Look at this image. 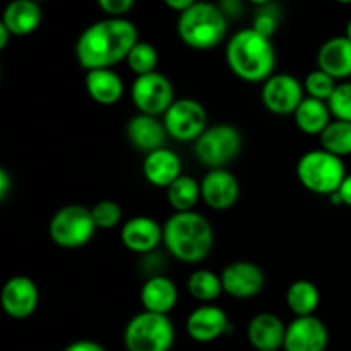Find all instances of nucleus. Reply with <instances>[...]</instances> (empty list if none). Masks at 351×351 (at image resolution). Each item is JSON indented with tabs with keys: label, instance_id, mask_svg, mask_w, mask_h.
Segmentation results:
<instances>
[{
	"label": "nucleus",
	"instance_id": "obj_17",
	"mask_svg": "<svg viewBox=\"0 0 351 351\" xmlns=\"http://www.w3.org/2000/svg\"><path fill=\"white\" fill-rule=\"evenodd\" d=\"M185 329L194 341L211 343L228 332L230 322L223 308L216 305H202L189 314Z\"/></svg>",
	"mask_w": 351,
	"mask_h": 351
},
{
	"label": "nucleus",
	"instance_id": "obj_40",
	"mask_svg": "<svg viewBox=\"0 0 351 351\" xmlns=\"http://www.w3.org/2000/svg\"><path fill=\"white\" fill-rule=\"evenodd\" d=\"M9 29L5 27V24H3V21L0 19V50H3L5 48V45L9 43Z\"/></svg>",
	"mask_w": 351,
	"mask_h": 351
},
{
	"label": "nucleus",
	"instance_id": "obj_33",
	"mask_svg": "<svg viewBox=\"0 0 351 351\" xmlns=\"http://www.w3.org/2000/svg\"><path fill=\"white\" fill-rule=\"evenodd\" d=\"M329 112L336 120L351 122V82H341L336 86L335 93L328 101Z\"/></svg>",
	"mask_w": 351,
	"mask_h": 351
},
{
	"label": "nucleus",
	"instance_id": "obj_22",
	"mask_svg": "<svg viewBox=\"0 0 351 351\" xmlns=\"http://www.w3.org/2000/svg\"><path fill=\"white\" fill-rule=\"evenodd\" d=\"M144 178L154 187L168 189L182 175V161L177 153L161 147L146 154L143 163Z\"/></svg>",
	"mask_w": 351,
	"mask_h": 351
},
{
	"label": "nucleus",
	"instance_id": "obj_9",
	"mask_svg": "<svg viewBox=\"0 0 351 351\" xmlns=\"http://www.w3.org/2000/svg\"><path fill=\"white\" fill-rule=\"evenodd\" d=\"M163 125L168 136L173 137L175 141L195 143L208 129V113L204 106L195 99H175L163 115Z\"/></svg>",
	"mask_w": 351,
	"mask_h": 351
},
{
	"label": "nucleus",
	"instance_id": "obj_16",
	"mask_svg": "<svg viewBox=\"0 0 351 351\" xmlns=\"http://www.w3.org/2000/svg\"><path fill=\"white\" fill-rule=\"evenodd\" d=\"M120 239L130 252L149 254L163 242V226L151 216H134L123 223Z\"/></svg>",
	"mask_w": 351,
	"mask_h": 351
},
{
	"label": "nucleus",
	"instance_id": "obj_11",
	"mask_svg": "<svg viewBox=\"0 0 351 351\" xmlns=\"http://www.w3.org/2000/svg\"><path fill=\"white\" fill-rule=\"evenodd\" d=\"M304 98V84L291 74L271 75L263 86V103L274 115H293Z\"/></svg>",
	"mask_w": 351,
	"mask_h": 351
},
{
	"label": "nucleus",
	"instance_id": "obj_23",
	"mask_svg": "<svg viewBox=\"0 0 351 351\" xmlns=\"http://www.w3.org/2000/svg\"><path fill=\"white\" fill-rule=\"evenodd\" d=\"M41 7L33 0H14L5 7L2 14V21L10 34L26 36L38 29L41 23Z\"/></svg>",
	"mask_w": 351,
	"mask_h": 351
},
{
	"label": "nucleus",
	"instance_id": "obj_29",
	"mask_svg": "<svg viewBox=\"0 0 351 351\" xmlns=\"http://www.w3.org/2000/svg\"><path fill=\"white\" fill-rule=\"evenodd\" d=\"M187 290L195 300L213 302L223 293L221 278L209 269H197L189 276Z\"/></svg>",
	"mask_w": 351,
	"mask_h": 351
},
{
	"label": "nucleus",
	"instance_id": "obj_10",
	"mask_svg": "<svg viewBox=\"0 0 351 351\" xmlns=\"http://www.w3.org/2000/svg\"><path fill=\"white\" fill-rule=\"evenodd\" d=\"M130 96L139 110V113L149 117H160L167 113L173 99V86L167 75L160 72H151V74L139 75L134 81Z\"/></svg>",
	"mask_w": 351,
	"mask_h": 351
},
{
	"label": "nucleus",
	"instance_id": "obj_37",
	"mask_svg": "<svg viewBox=\"0 0 351 351\" xmlns=\"http://www.w3.org/2000/svg\"><path fill=\"white\" fill-rule=\"evenodd\" d=\"M338 194H339V197H341L343 204L350 206L351 208V173L346 175V178L343 180L341 187H339Z\"/></svg>",
	"mask_w": 351,
	"mask_h": 351
},
{
	"label": "nucleus",
	"instance_id": "obj_24",
	"mask_svg": "<svg viewBox=\"0 0 351 351\" xmlns=\"http://www.w3.org/2000/svg\"><path fill=\"white\" fill-rule=\"evenodd\" d=\"M86 89L99 105H115L123 96V81L112 69H96L86 74Z\"/></svg>",
	"mask_w": 351,
	"mask_h": 351
},
{
	"label": "nucleus",
	"instance_id": "obj_21",
	"mask_svg": "<svg viewBox=\"0 0 351 351\" xmlns=\"http://www.w3.org/2000/svg\"><path fill=\"white\" fill-rule=\"evenodd\" d=\"M319 71L332 79H346L351 75V41L346 36L329 38L317 53Z\"/></svg>",
	"mask_w": 351,
	"mask_h": 351
},
{
	"label": "nucleus",
	"instance_id": "obj_34",
	"mask_svg": "<svg viewBox=\"0 0 351 351\" xmlns=\"http://www.w3.org/2000/svg\"><path fill=\"white\" fill-rule=\"evenodd\" d=\"M278 27V14L274 12L273 5L271 3H261L259 12L254 17L252 29H256L257 33L263 34V36L271 38L276 33Z\"/></svg>",
	"mask_w": 351,
	"mask_h": 351
},
{
	"label": "nucleus",
	"instance_id": "obj_12",
	"mask_svg": "<svg viewBox=\"0 0 351 351\" xmlns=\"http://www.w3.org/2000/svg\"><path fill=\"white\" fill-rule=\"evenodd\" d=\"M225 293L233 298H252L264 288V273L250 261H237L228 264L219 274Z\"/></svg>",
	"mask_w": 351,
	"mask_h": 351
},
{
	"label": "nucleus",
	"instance_id": "obj_19",
	"mask_svg": "<svg viewBox=\"0 0 351 351\" xmlns=\"http://www.w3.org/2000/svg\"><path fill=\"white\" fill-rule=\"evenodd\" d=\"M178 302L177 285L163 274H154L147 278L141 288V304L144 311L153 314L168 315Z\"/></svg>",
	"mask_w": 351,
	"mask_h": 351
},
{
	"label": "nucleus",
	"instance_id": "obj_35",
	"mask_svg": "<svg viewBox=\"0 0 351 351\" xmlns=\"http://www.w3.org/2000/svg\"><path fill=\"white\" fill-rule=\"evenodd\" d=\"M98 7L103 12L108 14L110 17L120 19V17H123L130 9H132L134 2L132 0H99Z\"/></svg>",
	"mask_w": 351,
	"mask_h": 351
},
{
	"label": "nucleus",
	"instance_id": "obj_31",
	"mask_svg": "<svg viewBox=\"0 0 351 351\" xmlns=\"http://www.w3.org/2000/svg\"><path fill=\"white\" fill-rule=\"evenodd\" d=\"M336 86H338L336 79H332L331 75L319 71V69H315L311 74H307V77H305L304 81V89L308 93V96L315 99H321V101L326 103H328L329 98L332 96Z\"/></svg>",
	"mask_w": 351,
	"mask_h": 351
},
{
	"label": "nucleus",
	"instance_id": "obj_5",
	"mask_svg": "<svg viewBox=\"0 0 351 351\" xmlns=\"http://www.w3.org/2000/svg\"><path fill=\"white\" fill-rule=\"evenodd\" d=\"M297 177L307 191L329 197L341 187L346 168L341 158L324 149H312L298 160Z\"/></svg>",
	"mask_w": 351,
	"mask_h": 351
},
{
	"label": "nucleus",
	"instance_id": "obj_15",
	"mask_svg": "<svg viewBox=\"0 0 351 351\" xmlns=\"http://www.w3.org/2000/svg\"><path fill=\"white\" fill-rule=\"evenodd\" d=\"M240 185L226 168L209 170L201 182V199L215 211H226L239 201Z\"/></svg>",
	"mask_w": 351,
	"mask_h": 351
},
{
	"label": "nucleus",
	"instance_id": "obj_1",
	"mask_svg": "<svg viewBox=\"0 0 351 351\" xmlns=\"http://www.w3.org/2000/svg\"><path fill=\"white\" fill-rule=\"evenodd\" d=\"M139 41V31L125 17H106L86 27L75 43V58L86 71L110 69L127 60V55Z\"/></svg>",
	"mask_w": 351,
	"mask_h": 351
},
{
	"label": "nucleus",
	"instance_id": "obj_39",
	"mask_svg": "<svg viewBox=\"0 0 351 351\" xmlns=\"http://www.w3.org/2000/svg\"><path fill=\"white\" fill-rule=\"evenodd\" d=\"M165 3H167V7L173 9L175 12L180 16L182 12H185V10L194 3V0H165Z\"/></svg>",
	"mask_w": 351,
	"mask_h": 351
},
{
	"label": "nucleus",
	"instance_id": "obj_28",
	"mask_svg": "<svg viewBox=\"0 0 351 351\" xmlns=\"http://www.w3.org/2000/svg\"><path fill=\"white\" fill-rule=\"evenodd\" d=\"M321 146L328 153L338 158H345L351 154V122L332 120L328 129L321 134Z\"/></svg>",
	"mask_w": 351,
	"mask_h": 351
},
{
	"label": "nucleus",
	"instance_id": "obj_18",
	"mask_svg": "<svg viewBox=\"0 0 351 351\" xmlns=\"http://www.w3.org/2000/svg\"><path fill=\"white\" fill-rule=\"evenodd\" d=\"M285 335H287V326L276 314L271 312H261L254 315L247 329L249 343L257 351H278L283 348Z\"/></svg>",
	"mask_w": 351,
	"mask_h": 351
},
{
	"label": "nucleus",
	"instance_id": "obj_2",
	"mask_svg": "<svg viewBox=\"0 0 351 351\" xmlns=\"http://www.w3.org/2000/svg\"><path fill=\"white\" fill-rule=\"evenodd\" d=\"M226 64L245 82H266L276 65V50L271 38L252 27L239 31L226 43Z\"/></svg>",
	"mask_w": 351,
	"mask_h": 351
},
{
	"label": "nucleus",
	"instance_id": "obj_30",
	"mask_svg": "<svg viewBox=\"0 0 351 351\" xmlns=\"http://www.w3.org/2000/svg\"><path fill=\"white\" fill-rule=\"evenodd\" d=\"M127 65L130 71L139 77V75L156 72L158 65V51L147 41H137L130 53L127 55Z\"/></svg>",
	"mask_w": 351,
	"mask_h": 351
},
{
	"label": "nucleus",
	"instance_id": "obj_41",
	"mask_svg": "<svg viewBox=\"0 0 351 351\" xmlns=\"http://www.w3.org/2000/svg\"><path fill=\"white\" fill-rule=\"evenodd\" d=\"M345 36L348 38V40L351 41V19L348 21V24H346V33H345Z\"/></svg>",
	"mask_w": 351,
	"mask_h": 351
},
{
	"label": "nucleus",
	"instance_id": "obj_20",
	"mask_svg": "<svg viewBox=\"0 0 351 351\" xmlns=\"http://www.w3.org/2000/svg\"><path fill=\"white\" fill-rule=\"evenodd\" d=\"M167 136L168 134L165 130L163 122H160L156 117L139 113L127 123V137H129L130 144L146 154L165 147Z\"/></svg>",
	"mask_w": 351,
	"mask_h": 351
},
{
	"label": "nucleus",
	"instance_id": "obj_13",
	"mask_svg": "<svg viewBox=\"0 0 351 351\" xmlns=\"http://www.w3.org/2000/svg\"><path fill=\"white\" fill-rule=\"evenodd\" d=\"M329 345V331L321 319L308 315L297 317L287 326L285 351H326Z\"/></svg>",
	"mask_w": 351,
	"mask_h": 351
},
{
	"label": "nucleus",
	"instance_id": "obj_14",
	"mask_svg": "<svg viewBox=\"0 0 351 351\" xmlns=\"http://www.w3.org/2000/svg\"><path fill=\"white\" fill-rule=\"evenodd\" d=\"M40 302L38 287L26 276H14L0 291V305L12 319H27L34 314Z\"/></svg>",
	"mask_w": 351,
	"mask_h": 351
},
{
	"label": "nucleus",
	"instance_id": "obj_7",
	"mask_svg": "<svg viewBox=\"0 0 351 351\" xmlns=\"http://www.w3.org/2000/svg\"><path fill=\"white\" fill-rule=\"evenodd\" d=\"M91 209L82 204H69L58 209L50 219L48 233L62 249H81L88 245L96 233Z\"/></svg>",
	"mask_w": 351,
	"mask_h": 351
},
{
	"label": "nucleus",
	"instance_id": "obj_3",
	"mask_svg": "<svg viewBox=\"0 0 351 351\" xmlns=\"http://www.w3.org/2000/svg\"><path fill=\"white\" fill-rule=\"evenodd\" d=\"M168 252L185 264H197L209 256L215 243L213 226L201 213H175L163 225Z\"/></svg>",
	"mask_w": 351,
	"mask_h": 351
},
{
	"label": "nucleus",
	"instance_id": "obj_32",
	"mask_svg": "<svg viewBox=\"0 0 351 351\" xmlns=\"http://www.w3.org/2000/svg\"><path fill=\"white\" fill-rule=\"evenodd\" d=\"M91 216L96 228L110 230L122 221V208H120L119 202L105 199V201H99L93 206Z\"/></svg>",
	"mask_w": 351,
	"mask_h": 351
},
{
	"label": "nucleus",
	"instance_id": "obj_4",
	"mask_svg": "<svg viewBox=\"0 0 351 351\" xmlns=\"http://www.w3.org/2000/svg\"><path fill=\"white\" fill-rule=\"evenodd\" d=\"M226 31L228 17L216 3L194 2L177 21L178 36L194 50H211L218 47L225 40Z\"/></svg>",
	"mask_w": 351,
	"mask_h": 351
},
{
	"label": "nucleus",
	"instance_id": "obj_26",
	"mask_svg": "<svg viewBox=\"0 0 351 351\" xmlns=\"http://www.w3.org/2000/svg\"><path fill=\"white\" fill-rule=\"evenodd\" d=\"M321 302V293L312 281L298 280L287 290V305L297 317H308L314 314Z\"/></svg>",
	"mask_w": 351,
	"mask_h": 351
},
{
	"label": "nucleus",
	"instance_id": "obj_8",
	"mask_svg": "<svg viewBox=\"0 0 351 351\" xmlns=\"http://www.w3.org/2000/svg\"><path fill=\"white\" fill-rule=\"evenodd\" d=\"M242 149V134L228 123L208 127L194 143L195 158L209 170L225 168Z\"/></svg>",
	"mask_w": 351,
	"mask_h": 351
},
{
	"label": "nucleus",
	"instance_id": "obj_36",
	"mask_svg": "<svg viewBox=\"0 0 351 351\" xmlns=\"http://www.w3.org/2000/svg\"><path fill=\"white\" fill-rule=\"evenodd\" d=\"M64 351H106L99 343L91 341V339H81V341H74L67 346Z\"/></svg>",
	"mask_w": 351,
	"mask_h": 351
},
{
	"label": "nucleus",
	"instance_id": "obj_6",
	"mask_svg": "<svg viewBox=\"0 0 351 351\" xmlns=\"http://www.w3.org/2000/svg\"><path fill=\"white\" fill-rule=\"evenodd\" d=\"M175 329L168 315L143 311L134 315L123 331L127 351H170Z\"/></svg>",
	"mask_w": 351,
	"mask_h": 351
},
{
	"label": "nucleus",
	"instance_id": "obj_25",
	"mask_svg": "<svg viewBox=\"0 0 351 351\" xmlns=\"http://www.w3.org/2000/svg\"><path fill=\"white\" fill-rule=\"evenodd\" d=\"M293 117L298 129L308 136H321L328 129L329 123L332 122L328 103L311 98V96H305Z\"/></svg>",
	"mask_w": 351,
	"mask_h": 351
},
{
	"label": "nucleus",
	"instance_id": "obj_27",
	"mask_svg": "<svg viewBox=\"0 0 351 351\" xmlns=\"http://www.w3.org/2000/svg\"><path fill=\"white\" fill-rule=\"evenodd\" d=\"M167 197L175 213L194 211L195 204L201 199V184L189 175H180L167 189Z\"/></svg>",
	"mask_w": 351,
	"mask_h": 351
},
{
	"label": "nucleus",
	"instance_id": "obj_38",
	"mask_svg": "<svg viewBox=\"0 0 351 351\" xmlns=\"http://www.w3.org/2000/svg\"><path fill=\"white\" fill-rule=\"evenodd\" d=\"M10 187H12L10 175L3 168H0V201H3L7 197V194L10 192Z\"/></svg>",
	"mask_w": 351,
	"mask_h": 351
}]
</instances>
